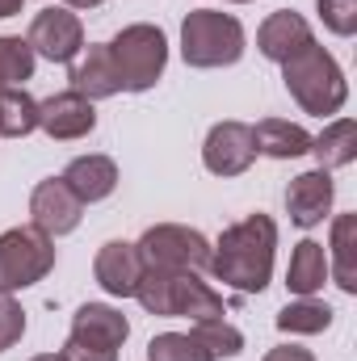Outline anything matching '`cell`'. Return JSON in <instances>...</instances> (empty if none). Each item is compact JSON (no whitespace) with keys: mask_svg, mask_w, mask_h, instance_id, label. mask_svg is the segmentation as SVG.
I'll return each mask as SVG.
<instances>
[{"mask_svg":"<svg viewBox=\"0 0 357 361\" xmlns=\"http://www.w3.org/2000/svg\"><path fill=\"white\" fill-rule=\"evenodd\" d=\"M240 4H248V0H240Z\"/></svg>","mask_w":357,"mask_h":361,"instance_id":"32","label":"cell"},{"mask_svg":"<svg viewBox=\"0 0 357 361\" xmlns=\"http://www.w3.org/2000/svg\"><path fill=\"white\" fill-rule=\"evenodd\" d=\"M286 210L298 227H315L328 219L332 210V177L328 169H315V173H303V177L290 180L286 189Z\"/></svg>","mask_w":357,"mask_h":361,"instance_id":"12","label":"cell"},{"mask_svg":"<svg viewBox=\"0 0 357 361\" xmlns=\"http://www.w3.org/2000/svg\"><path fill=\"white\" fill-rule=\"evenodd\" d=\"M328 324H332V307H328V302H315V298H298V302H290V307L277 315V328H282V332H303V336L324 332Z\"/></svg>","mask_w":357,"mask_h":361,"instance_id":"22","label":"cell"},{"mask_svg":"<svg viewBox=\"0 0 357 361\" xmlns=\"http://www.w3.org/2000/svg\"><path fill=\"white\" fill-rule=\"evenodd\" d=\"M97 281L114 294V298H135V286L143 277V261L135 252V244H122V240H109L101 252H97Z\"/></svg>","mask_w":357,"mask_h":361,"instance_id":"13","label":"cell"},{"mask_svg":"<svg viewBox=\"0 0 357 361\" xmlns=\"http://www.w3.org/2000/svg\"><path fill=\"white\" fill-rule=\"evenodd\" d=\"M315 8H320L324 25H328L332 34L349 38L357 30V0H315Z\"/></svg>","mask_w":357,"mask_h":361,"instance_id":"26","label":"cell"},{"mask_svg":"<svg viewBox=\"0 0 357 361\" xmlns=\"http://www.w3.org/2000/svg\"><path fill=\"white\" fill-rule=\"evenodd\" d=\"M34 76V51L25 38H0V89H21Z\"/></svg>","mask_w":357,"mask_h":361,"instance_id":"24","label":"cell"},{"mask_svg":"<svg viewBox=\"0 0 357 361\" xmlns=\"http://www.w3.org/2000/svg\"><path fill=\"white\" fill-rule=\"evenodd\" d=\"M34 361H63L59 353H42V357H34Z\"/></svg>","mask_w":357,"mask_h":361,"instance_id":"31","label":"cell"},{"mask_svg":"<svg viewBox=\"0 0 357 361\" xmlns=\"http://www.w3.org/2000/svg\"><path fill=\"white\" fill-rule=\"evenodd\" d=\"M30 51L51 59V63H72L85 51V25L68 8H42L30 25Z\"/></svg>","mask_w":357,"mask_h":361,"instance_id":"8","label":"cell"},{"mask_svg":"<svg viewBox=\"0 0 357 361\" xmlns=\"http://www.w3.org/2000/svg\"><path fill=\"white\" fill-rule=\"evenodd\" d=\"M147 361H214L193 332H164L147 345Z\"/></svg>","mask_w":357,"mask_h":361,"instance_id":"23","label":"cell"},{"mask_svg":"<svg viewBox=\"0 0 357 361\" xmlns=\"http://www.w3.org/2000/svg\"><path fill=\"white\" fill-rule=\"evenodd\" d=\"M21 332H25V311L13 302L8 290H0V353H4L8 345H17Z\"/></svg>","mask_w":357,"mask_h":361,"instance_id":"27","label":"cell"},{"mask_svg":"<svg viewBox=\"0 0 357 361\" xmlns=\"http://www.w3.org/2000/svg\"><path fill=\"white\" fill-rule=\"evenodd\" d=\"M265 361H315L307 349H294V345H286V349H273Z\"/></svg>","mask_w":357,"mask_h":361,"instance_id":"28","label":"cell"},{"mask_svg":"<svg viewBox=\"0 0 357 361\" xmlns=\"http://www.w3.org/2000/svg\"><path fill=\"white\" fill-rule=\"evenodd\" d=\"M193 336L210 349V357H236V353L244 349V336H240L231 324H223V319H202V324H193Z\"/></svg>","mask_w":357,"mask_h":361,"instance_id":"25","label":"cell"},{"mask_svg":"<svg viewBox=\"0 0 357 361\" xmlns=\"http://www.w3.org/2000/svg\"><path fill=\"white\" fill-rule=\"evenodd\" d=\"M55 265V244L38 227H13L0 235V290H25Z\"/></svg>","mask_w":357,"mask_h":361,"instance_id":"6","label":"cell"},{"mask_svg":"<svg viewBox=\"0 0 357 361\" xmlns=\"http://www.w3.org/2000/svg\"><path fill=\"white\" fill-rule=\"evenodd\" d=\"M80 210L85 202L63 185V177H51L42 180L30 197V214H34V227L47 231V235H68L80 227Z\"/></svg>","mask_w":357,"mask_h":361,"instance_id":"10","label":"cell"},{"mask_svg":"<svg viewBox=\"0 0 357 361\" xmlns=\"http://www.w3.org/2000/svg\"><path fill=\"white\" fill-rule=\"evenodd\" d=\"M353 235H357V214H341L332 227V261H337V286L345 294H357V261H353Z\"/></svg>","mask_w":357,"mask_h":361,"instance_id":"21","label":"cell"},{"mask_svg":"<svg viewBox=\"0 0 357 361\" xmlns=\"http://www.w3.org/2000/svg\"><path fill=\"white\" fill-rule=\"evenodd\" d=\"M38 130V101L25 89H0V139H21Z\"/></svg>","mask_w":357,"mask_h":361,"instance_id":"20","label":"cell"},{"mask_svg":"<svg viewBox=\"0 0 357 361\" xmlns=\"http://www.w3.org/2000/svg\"><path fill=\"white\" fill-rule=\"evenodd\" d=\"M202 160L214 177H240L253 160H257V143H253V126L244 122H219L206 135Z\"/></svg>","mask_w":357,"mask_h":361,"instance_id":"9","label":"cell"},{"mask_svg":"<svg viewBox=\"0 0 357 361\" xmlns=\"http://www.w3.org/2000/svg\"><path fill=\"white\" fill-rule=\"evenodd\" d=\"M181 55L189 68H227L244 55V25L219 8H198L181 25Z\"/></svg>","mask_w":357,"mask_h":361,"instance_id":"3","label":"cell"},{"mask_svg":"<svg viewBox=\"0 0 357 361\" xmlns=\"http://www.w3.org/2000/svg\"><path fill=\"white\" fill-rule=\"evenodd\" d=\"M109 55H114V68L122 76V89L131 92H147L164 63H169V42L156 25H126L114 42H109Z\"/></svg>","mask_w":357,"mask_h":361,"instance_id":"4","label":"cell"},{"mask_svg":"<svg viewBox=\"0 0 357 361\" xmlns=\"http://www.w3.org/2000/svg\"><path fill=\"white\" fill-rule=\"evenodd\" d=\"M315 38H311V25L298 17V13H290V8H282V13H273L265 25H261V34H257V47H261V55L273 59V63H286V59H294L298 51H307Z\"/></svg>","mask_w":357,"mask_h":361,"instance_id":"14","label":"cell"},{"mask_svg":"<svg viewBox=\"0 0 357 361\" xmlns=\"http://www.w3.org/2000/svg\"><path fill=\"white\" fill-rule=\"evenodd\" d=\"M143 269L160 273H202L210 269V244L189 231V227H152L139 244H135Z\"/></svg>","mask_w":357,"mask_h":361,"instance_id":"7","label":"cell"},{"mask_svg":"<svg viewBox=\"0 0 357 361\" xmlns=\"http://www.w3.org/2000/svg\"><path fill=\"white\" fill-rule=\"evenodd\" d=\"M311 152L320 156V169H345V164H353V156H357V122L353 118L332 122L320 139H311Z\"/></svg>","mask_w":357,"mask_h":361,"instance_id":"19","label":"cell"},{"mask_svg":"<svg viewBox=\"0 0 357 361\" xmlns=\"http://www.w3.org/2000/svg\"><path fill=\"white\" fill-rule=\"evenodd\" d=\"M13 13H21V0H0V17H13Z\"/></svg>","mask_w":357,"mask_h":361,"instance_id":"29","label":"cell"},{"mask_svg":"<svg viewBox=\"0 0 357 361\" xmlns=\"http://www.w3.org/2000/svg\"><path fill=\"white\" fill-rule=\"evenodd\" d=\"M63 185H68L80 202H101V197H109L114 185H118V164H114L109 156H80V160L68 164Z\"/></svg>","mask_w":357,"mask_h":361,"instance_id":"16","label":"cell"},{"mask_svg":"<svg viewBox=\"0 0 357 361\" xmlns=\"http://www.w3.org/2000/svg\"><path fill=\"white\" fill-rule=\"evenodd\" d=\"M273 248H277V227L269 214H248L244 223L227 227L219 240V252H210V269L219 281L261 294L273 273Z\"/></svg>","mask_w":357,"mask_h":361,"instance_id":"1","label":"cell"},{"mask_svg":"<svg viewBox=\"0 0 357 361\" xmlns=\"http://www.w3.org/2000/svg\"><path fill=\"white\" fill-rule=\"evenodd\" d=\"M324 277H328V252H324V244H315V240H303V244L294 248V257H290L286 286H290L298 298H311V294L324 286Z\"/></svg>","mask_w":357,"mask_h":361,"instance_id":"18","label":"cell"},{"mask_svg":"<svg viewBox=\"0 0 357 361\" xmlns=\"http://www.w3.org/2000/svg\"><path fill=\"white\" fill-rule=\"evenodd\" d=\"M68 8H97V4H105V0H63Z\"/></svg>","mask_w":357,"mask_h":361,"instance_id":"30","label":"cell"},{"mask_svg":"<svg viewBox=\"0 0 357 361\" xmlns=\"http://www.w3.org/2000/svg\"><path fill=\"white\" fill-rule=\"evenodd\" d=\"M131 336V324L105 307V302H85L72 315V336L63 345V361H118L122 341Z\"/></svg>","mask_w":357,"mask_h":361,"instance_id":"5","label":"cell"},{"mask_svg":"<svg viewBox=\"0 0 357 361\" xmlns=\"http://www.w3.org/2000/svg\"><path fill=\"white\" fill-rule=\"evenodd\" d=\"M253 143L257 152H265L273 160H294V156H307L311 152V135L294 122H282V118H265L253 126Z\"/></svg>","mask_w":357,"mask_h":361,"instance_id":"17","label":"cell"},{"mask_svg":"<svg viewBox=\"0 0 357 361\" xmlns=\"http://www.w3.org/2000/svg\"><path fill=\"white\" fill-rule=\"evenodd\" d=\"M286 68V89L290 97L307 109V114H337L341 105H345V76H341V68H337V59L324 51V47H307V51H298L294 59H286L282 63Z\"/></svg>","mask_w":357,"mask_h":361,"instance_id":"2","label":"cell"},{"mask_svg":"<svg viewBox=\"0 0 357 361\" xmlns=\"http://www.w3.org/2000/svg\"><path fill=\"white\" fill-rule=\"evenodd\" d=\"M72 89L80 92V97H89V101L114 97V92L122 89V76L114 68L109 47H85V55L72 59Z\"/></svg>","mask_w":357,"mask_h":361,"instance_id":"15","label":"cell"},{"mask_svg":"<svg viewBox=\"0 0 357 361\" xmlns=\"http://www.w3.org/2000/svg\"><path fill=\"white\" fill-rule=\"evenodd\" d=\"M92 126H97V114H92V101L80 97L76 89L55 92L51 101L38 105V130H47L51 139H85Z\"/></svg>","mask_w":357,"mask_h":361,"instance_id":"11","label":"cell"}]
</instances>
